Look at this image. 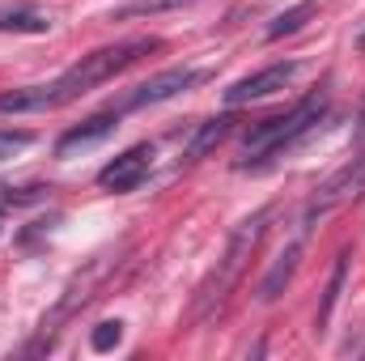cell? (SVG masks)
Returning a JSON list of instances; mask_svg holds the SVG:
<instances>
[{"instance_id": "obj_12", "label": "cell", "mask_w": 365, "mask_h": 361, "mask_svg": "<svg viewBox=\"0 0 365 361\" xmlns=\"http://www.w3.org/2000/svg\"><path fill=\"white\" fill-rule=\"evenodd\" d=\"M230 128H234V119H230V115H217V119L200 123V132H195V136H191V145H187V158H204L208 149H217V145L230 136Z\"/></svg>"}, {"instance_id": "obj_16", "label": "cell", "mask_w": 365, "mask_h": 361, "mask_svg": "<svg viewBox=\"0 0 365 361\" xmlns=\"http://www.w3.org/2000/svg\"><path fill=\"white\" fill-rule=\"evenodd\" d=\"M26 145H34V132H13V128H0V162L4 158H13V153H21Z\"/></svg>"}, {"instance_id": "obj_10", "label": "cell", "mask_w": 365, "mask_h": 361, "mask_svg": "<svg viewBox=\"0 0 365 361\" xmlns=\"http://www.w3.org/2000/svg\"><path fill=\"white\" fill-rule=\"evenodd\" d=\"M47 34L51 30V17L30 9V4H17V9H0V34Z\"/></svg>"}, {"instance_id": "obj_5", "label": "cell", "mask_w": 365, "mask_h": 361, "mask_svg": "<svg viewBox=\"0 0 365 361\" xmlns=\"http://www.w3.org/2000/svg\"><path fill=\"white\" fill-rule=\"evenodd\" d=\"M200 81H208V73H200V68H166V73L149 77L145 86H136V90H128L123 98H115L110 111L115 115H128V111H140V106H158V102H166L175 93L195 90Z\"/></svg>"}, {"instance_id": "obj_14", "label": "cell", "mask_w": 365, "mask_h": 361, "mask_svg": "<svg viewBox=\"0 0 365 361\" xmlns=\"http://www.w3.org/2000/svg\"><path fill=\"white\" fill-rule=\"evenodd\" d=\"M191 0H128L115 9V21H132V17H158V13H170V9H182Z\"/></svg>"}, {"instance_id": "obj_1", "label": "cell", "mask_w": 365, "mask_h": 361, "mask_svg": "<svg viewBox=\"0 0 365 361\" xmlns=\"http://www.w3.org/2000/svg\"><path fill=\"white\" fill-rule=\"evenodd\" d=\"M162 39H123L115 47H98L90 56H81L73 68H64L51 86H30V90H13V93H0V115H26V111H51V106H64L81 93L98 90L102 81H110L115 73H123L128 64H136L140 56L158 51Z\"/></svg>"}, {"instance_id": "obj_4", "label": "cell", "mask_w": 365, "mask_h": 361, "mask_svg": "<svg viewBox=\"0 0 365 361\" xmlns=\"http://www.w3.org/2000/svg\"><path fill=\"white\" fill-rule=\"evenodd\" d=\"M361 187H365V136L357 141L353 158H349L331 179H323L314 187V195H310V204H306V213H302V230H310L314 217H327L331 208H340L344 200H353Z\"/></svg>"}, {"instance_id": "obj_15", "label": "cell", "mask_w": 365, "mask_h": 361, "mask_svg": "<svg viewBox=\"0 0 365 361\" xmlns=\"http://www.w3.org/2000/svg\"><path fill=\"white\" fill-rule=\"evenodd\" d=\"M119 340H123V323H119V319H106V323H98V327L90 332V349L93 353H110Z\"/></svg>"}, {"instance_id": "obj_2", "label": "cell", "mask_w": 365, "mask_h": 361, "mask_svg": "<svg viewBox=\"0 0 365 361\" xmlns=\"http://www.w3.org/2000/svg\"><path fill=\"white\" fill-rule=\"evenodd\" d=\"M323 111H327V93L319 90V93H310V98H302L293 111L255 123V128L247 132V162H238V171H264V166L280 162L289 149H297V145L319 128Z\"/></svg>"}, {"instance_id": "obj_11", "label": "cell", "mask_w": 365, "mask_h": 361, "mask_svg": "<svg viewBox=\"0 0 365 361\" xmlns=\"http://www.w3.org/2000/svg\"><path fill=\"white\" fill-rule=\"evenodd\" d=\"M344 276H349V251H340L336 255V268H331V280H327V289H323V302H319V332L331 323V315H336V302H340V289H344Z\"/></svg>"}, {"instance_id": "obj_9", "label": "cell", "mask_w": 365, "mask_h": 361, "mask_svg": "<svg viewBox=\"0 0 365 361\" xmlns=\"http://www.w3.org/2000/svg\"><path fill=\"white\" fill-rule=\"evenodd\" d=\"M297 260H302V243H289L280 255H276L272 272L264 276V285H259V302H276L284 289H289V280H293V272H297Z\"/></svg>"}, {"instance_id": "obj_3", "label": "cell", "mask_w": 365, "mask_h": 361, "mask_svg": "<svg viewBox=\"0 0 365 361\" xmlns=\"http://www.w3.org/2000/svg\"><path fill=\"white\" fill-rule=\"evenodd\" d=\"M268 217H272V208H259V213H251L247 221H238V225H234V234H230V243H225V255L217 260V268L208 272V280L195 289V302H191V315H195V319L212 315V310L230 298V289L238 285V276H242V268H247L251 251H255V247H259V238H264Z\"/></svg>"}, {"instance_id": "obj_13", "label": "cell", "mask_w": 365, "mask_h": 361, "mask_svg": "<svg viewBox=\"0 0 365 361\" xmlns=\"http://www.w3.org/2000/svg\"><path fill=\"white\" fill-rule=\"evenodd\" d=\"M314 17V0H302V4H293V9H284L280 17H276L272 26H268V39H284V34H297L306 21Z\"/></svg>"}, {"instance_id": "obj_6", "label": "cell", "mask_w": 365, "mask_h": 361, "mask_svg": "<svg viewBox=\"0 0 365 361\" xmlns=\"http://www.w3.org/2000/svg\"><path fill=\"white\" fill-rule=\"evenodd\" d=\"M293 77H297V60H284V64H268V68H259V73H251V77L234 81V86L225 90V106L259 102V98H268V93L284 90V86H289Z\"/></svg>"}, {"instance_id": "obj_8", "label": "cell", "mask_w": 365, "mask_h": 361, "mask_svg": "<svg viewBox=\"0 0 365 361\" xmlns=\"http://www.w3.org/2000/svg\"><path fill=\"white\" fill-rule=\"evenodd\" d=\"M115 128H119V115H115V111L106 106L102 115H90L86 123L68 128V132H64V136L56 141V153H60V158H73L77 149H90V145H98V141H106V136H110Z\"/></svg>"}, {"instance_id": "obj_7", "label": "cell", "mask_w": 365, "mask_h": 361, "mask_svg": "<svg viewBox=\"0 0 365 361\" xmlns=\"http://www.w3.org/2000/svg\"><path fill=\"white\" fill-rule=\"evenodd\" d=\"M149 158H153V149H149V145H136V149L119 153L110 166H102L98 183H102L106 191H132V187H140V179L149 175Z\"/></svg>"}]
</instances>
